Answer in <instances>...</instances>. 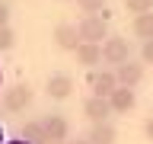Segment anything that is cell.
<instances>
[{"label": "cell", "instance_id": "obj_1", "mask_svg": "<svg viewBox=\"0 0 153 144\" xmlns=\"http://www.w3.org/2000/svg\"><path fill=\"white\" fill-rule=\"evenodd\" d=\"M76 32H80V42H89V45H102L108 38V22L102 16H83L76 22Z\"/></svg>", "mask_w": 153, "mask_h": 144}, {"label": "cell", "instance_id": "obj_2", "mask_svg": "<svg viewBox=\"0 0 153 144\" xmlns=\"http://www.w3.org/2000/svg\"><path fill=\"white\" fill-rule=\"evenodd\" d=\"M102 61L105 64H124V61H131V42L124 35H108L102 42Z\"/></svg>", "mask_w": 153, "mask_h": 144}, {"label": "cell", "instance_id": "obj_3", "mask_svg": "<svg viewBox=\"0 0 153 144\" xmlns=\"http://www.w3.org/2000/svg\"><path fill=\"white\" fill-rule=\"evenodd\" d=\"M29 103H32V86H29L26 80H19V83L3 90V109H7V112H22Z\"/></svg>", "mask_w": 153, "mask_h": 144}, {"label": "cell", "instance_id": "obj_4", "mask_svg": "<svg viewBox=\"0 0 153 144\" xmlns=\"http://www.w3.org/2000/svg\"><path fill=\"white\" fill-rule=\"evenodd\" d=\"M89 90H93V96H102V99H108V96L118 90V77H115V70H89Z\"/></svg>", "mask_w": 153, "mask_h": 144}, {"label": "cell", "instance_id": "obj_5", "mask_svg": "<svg viewBox=\"0 0 153 144\" xmlns=\"http://www.w3.org/2000/svg\"><path fill=\"white\" fill-rule=\"evenodd\" d=\"M42 128L48 134V144H67V138H70V122L64 115H45Z\"/></svg>", "mask_w": 153, "mask_h": 144}, {"label": "cell", "instance_id": "obj_6", "mask_svg": "<svg viewBox=\"0 0 153 144\" xmlns=\"http://www.w3.org/2000/svg\"><path fill=\"white\" fill-rule=\"evenodd\" d=\"M115 70V77H118V86H128V90H134V86L143 80V61H124V64H118V67H112Z\"/></svg>", "mask_w": 153, "mask_h": 144}, {"label": "cell", "instance_id": "obj_7", "mask_svg": "<svg viewBox=\"0 0 153 144\" xmlns=\"http://www.w3.org/2000/svg\"><path fill=\"white\" fill-rule=\"evenodd\" d=\"M83 115L93 125H102V122H108L115 112H112V106H108V99H102V96H89V99L83 103Z\"/></svg>", "mask_w": 153, "mask_h": 144}, {"label": "cell", "instance_id": "obj_8", "mask_svg": "<svg viewBox=\"0 0 153 144\" xmlns=\"http://www.w3.org/2000/svg\"><path fill=\"white\" fill-rule=\"evenodd\" d=\"M45 93L51 99H67V96L74 93V77L70 74H51L45 83Z\"/></svg>", "mask_w": 153, "mask_h": 144}, {"label": "cell", "instance_id": "obj_9", "mask_svg": "<svg viewBox=\"0 0 153 144\" xmlns=\"http://www.w3.org/2000/svg\"><path fill=\"white\" fill-rule=\"evenodd\" d=\"M108 106H112L115 115H128L134 106H137V93H134V90H128V86H118V90L108 96Z\"/></svg>", "mask_w": 153, "mask_h": 144}, {"label": "cell", "instance_id": "obj_10", "mask_svg": "<svg viewBox=\"0 0 153 144\" xmlns=\"http://www.w3.org/2000/svg\"><path fill=\"white\" fill-rule=\"evenodd\" d=\"M54 45L61 48V51H76V48H80V32H76L74 22H61V26L54 29Z\"/></svg>", "mask_w": 153, "mask_h": 144}, {"label": "cell", "instance_id": "obj_11", "mask_svg": "<svg viewBox=\"0 0 153 144\" xmlns=\"http://www.w3.org/2000/svg\"><path fill=\"white\" fill-rule=\"evenodd\" d=\"M86 141H89V144H115V141H118V128H115L112 122L93 125L89 134H86Z\"/></svg>", "mask_w": 153, "mask_h": 144}, {"label": "cell", "instance_id": "obj_12", "mask_svg": "<svg viewBox=\"0 0 153 144\" xmlns=\"http://www.w3.org/2000/svg\"><path fill=\"white\" fill-rule=\"evenodd\" d=\"M19 138H22L26 144H48V134H45V128H42V118L26 122L22 128H19Z\"/></svg>", "mask_w": 153, "mask_h": 144}, {"label": "cell", "instance_id": "obj_13", "mask_svg": "<svg viewBox=\"0 0 153 144\" xmlns=\"http://www.w3.org/2000/svg\"><path fill=\"white\" fill-rule=\"evenodd\" d=\"M76 61L86 67H96V64H102V45H89V42H80V48L74 51Z\"/></svg>", "mask_w": 153, "mask_h": 144}, {"label": "cell", "instance_id": "obj_14", "mask_svg": "<svg viewBox=\"0 0 153 144\" xmlns=\"http://www.w3.org/2000/svg\"><path fill=\"white\" fill-rule=\"evenodd\" d=\"M134 35L140 38V42H150L153 38V13H140V16H134Z\"/></svg>", "mask_w": 153, "mask_h": 144}, {"label": "cell", "instance_id": "obj_15", "mask_svg": "<svg viewBox=\"0 0 153 144\" xmlns=\"http://www.w3.org/2000/svg\"><path fill=\"white\" fill-rule=\"evenodd\" d=\"M76 7L83 10L86 16H99L102 10H108V7H105V0H76Z\"/></svg>", "mask_w": 153, "mask_h": 144}, {"label": "cell", "instance_id": "obj_16", "mask_svg": "<svg viewBox=\"0 0 153 144\" xmlns=\"http://www.w3.org/2000/svg\"><path fill=\"white\" fill-rule=\"evenodd\" d=\"M124 7H128V13L140 16V13H153V0H124Z\"/></svg>", "mask_w": 153, "mask_h": 144}, {"label": "cell", "instance_id": "obj_17", "mask_svg": "<svg viewBox=\"0 0 153 144\" xmlns=\"http://www.w3.org/2000/svg\"><path fill=\"white\" fill-rule=\"evenodd\" d=\"M13 45H16V32H13L10 26H3L0 29V51H10Z\"/></svg>", "mask_w": 153, "mask_h": 144}, {"label": "cell", "instance_id": "obj_18", "mask_svg": "<svg viewBox=\"0 0 153 144\" xmlns=\"http://www.w3.org/2000/svg\"><path fill=\"white\" fill-rule=\"evenodd\" d=\"M140 61H143V64H153V38L140 45Z\"/></svg>", "mask_w": 153, "mask_h": 144}, {"label": "cell", "instance_id": "obj_19", "mask_svg": "<svg viewBox=\"0 0 153 144\" xmlns=\"http://www.w3.org/2000/svg\"><path fill=\"white\" fill-rule=\"evenodd\" d=\"M10 26V3L7 0H0V29Z\"/></svg>", "mask_w": 153, "mask_h": 144}, {"label": "cell", "instance_id": "obj_20", "mask_svg": "<svg viewBox=\"0 0 153 144\" xmlns=\"http://www.w3.org/2000/svg\"><path fill=\"white\" fill-rule=\"evenodd\" d=\"M143 134H147V138H150V141H153V115H150V118H147V122H143Z\"/></svg>", "mask_w": 153, "mask_h": 144}, {"label": "cell", "instance_id": "obj_21", "mask_svg": "<svg viewBox=\"0 0 153 144\" xmlns=\"http://www.w3.org/2000/svg\"><path fill=\"white\" fill-rule=\"evenodd\" d=\"M67 144H89L86 138H76V141H67Z\"/></svg>", "mask_w": 153, "mask_h": 144}, {"label": "cell", "instance_id": "obj_22", "mask_svg": "<svg viewBox=\"0 0 153 144\" xmlns=\"http://www.w3.org/2000/svg\"><path fill=\"white\" fill-rule=\"evenodd\" d=\"M7 144H26V141H22V138H19V141H7Z\"/></svg>", "mask_w": 153, "mask_h": 144}, {"label": "cell", "instance_id": "obj_23", "mask_svg": "<svg viewBox=\"0 0 153 144\" xmlns=\"http://www.w3.org/2000/svg\"><path fill=\"white\" fill-rule=\"evenodd\" d=\"M0 144H3V128H0Z\"/></svg>", "mask_w": 153, "mask_h": 144}]
</instances>
